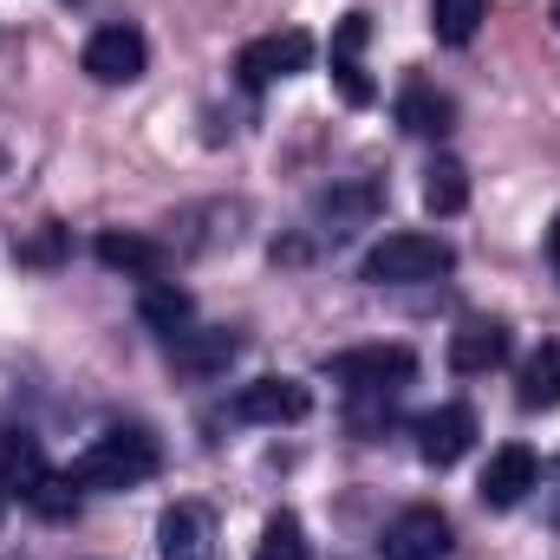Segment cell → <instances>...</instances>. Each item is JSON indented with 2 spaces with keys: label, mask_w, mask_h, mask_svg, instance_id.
I'll return each mask as SVG.
<instances>
[{
  "label": "cell",
  "mask_w": 560,
  "mask_h": 560,
  "mask_svg": "<svg viewBox=\"0 0 560 560\" xmlns=\"http://www.w3.org/2000/svg\"><path fill=\"white\" fill-rule=\"evenodd\" d=\"M385 560H450L456 535H450V515L443 509H405L392 528H385Z\"/></svg>",
  "instance_id": "obj_6"
},
{
  "label": "cell",
  "mask_w": 560,
  "mask_h": 560,
  "mask_svg": "<svg viewBox=\"0 0 560 560\" xmlns=\"http://www.w3.org/2000/svg\"><path fill=\"white\" fill-rule=\"evenodd\" d=\"M313 411V392L300 378H255L235 392V418L242 423H300Z\"/></svg>",
  "instance_id": "obj_10"
},
{
  "label": "cell",
  "mask_w": 560,
  "mask_h": 560,
  "mask_svg": "<svg viewBox=\"0 0 560 560\" xmlns=\"http://www.w3.org/2000/svg\"><path fill=\"white\" fill-rule=\"evenodd\" d=\"M66 248H72L66 229H39L33 242H20V261H26V268H52V261H66Z\"/></svg>",
  "instance_id": "obj_23"
},
{
  "label": "cell",
  "mask_w": 560,
  "mask_h": 560,
  "mask_svg": "<svg viewBox=\"0 0 560 560\" xmlns=\"http://www.w3.org/2000/svg\"><path fill=\"white\" fill-rule=\"evenodd\" d=\"M46 476H52V469H46V450H39L33 430H0V489L26 502Z\"/></svg>",
  "instance_id": "obj_14"
},
{
  "label": "cell",
  "mask_w": 560,
  "mask_h": 560,
  "mask_svg": "<svg viewBox=\"0 0 560 560\" xmlns=\"http://www.w3.org/2000/svg\"><path fill=\"white\" fill-rule=\"evenodd\" d=\"M156 463H163L156 436H143V430H105L92 450H79L72 482L79 489H138V482L156 476Z\"/></svg>",
  "instance_id": "obj_1"
},
{
  "label": "cell",
  "mask_w": 560,
  "mask_h": 560,
  "mask_svg": "<svg viewBox=\"0 0 560 560\" xmlns=\"http://www.w3.org/2000/svg\"><path fill=\"white\" fill-rule=\"evenodd\" d=\"M469 443H476V411H469V405H436L430 418H418V456L430 469L463 463Z\"/></svg>",
  "instance_id": "obj_9"
},
{
  "label": "cell",
  "mask_w": 560,
  "mask_h": 560,
  "mask_svg": "<svg viewBox=\"0 0 560 560\" xmlns=\"http://www.w3.org/2000/svg\"><path fill=\"white\" fill-rule=\"evenodd\" d=\"M522 405H528V411H560V339H548V346L528 359V372H522Z\"/></svg>",
  "instance_id": "obj_19"
},
{
  "label": "cell",
  "mask_w": 560,
  "mask_h": 560,
  "mask_svg": "<svg viewBox=\"0 0 560 560\" xmlns=\"http://www.w3.org/2000/svg\"><path fill=\"white\" fill-rule=\"evenodd\" d=\"M450 268H456V248L436 242V235H418V229L385 235L365 255V280L372 287H411V280H436V275H450Z\"/></svg>",
  "instance_id": "obj_2"
},
{
  "label": "cell",
  "mask_w": 560,
  "mask_h": 560,
  "mask_svg": "<svg viewBox=\"0 0 560 560\" xmlns=\"http://www.w3.org/2000/svg\"><path fill=\"white\" fill-rule=\"evenodd\" d=\"M242 352V339L229 332V326H202V332H176L170 339V359H176V372H196V378H215V372H229V359Z\"/></svg>",
  "instance_id": "obj_13"
},
{
  "label": "cell",
  "mask_w": 560,
  "mask_h": 560,
  "mask_svg": "<svg viewBox=\"0 0 560 560\" xmlns=\"http://www.w3.org/2000/svg\"><path fill=\"white\" fill-rule=\"evenodd\" d=\"M255 560H306V528H300V515H268V528H261V548Z\"/></svg>",
  "instance_id": "obj_22"
},
{
  "label": "cell",
  "mask_w": 560,
  "mask_h": 560,
  "mask_svg": "<svg viewBox=\"0 0 560 560\" xmlns=\"http://www.w3.org/2000/svg\"><path fill=\"white\" fill-rule=\"evenodd\" d=\"M398 125H405L411 138H443V131L456 125V105H450L430 79H411V85L398 92Z\"/></svg>",
  "instance_id": "obj_16"
},
{
  "label": "cell",
  "mask_w": 560,
  "mask_h": 560,
  "mask_svg": "<svg viewBox=\"0 0 560 560\" xmlns=\"http://www.w3.org/2000/svg\"><path fill=\"white\" fill-rule=\"evenodd\" d=\"M528 489H541V456L528 443L495 450L489 469H482V502L489 509H515V502H528Z\"/></svg>",
  "instance_id": "obj_11"
},
{
  "label": "cell",
  "mask_w": 560,
  "mask_h": 560,
  "mask_svg": "<svg viewBox=\"0 0 560 560\" xmlns=\"http://www.w3.org/2000/svg\"><path fill=\"white\" fill-rule=\"evenodd\" d=\"M423 209H430V215H463V209H469V170H463L456 156H436V163L423 170Z\"/></svg>",
  "instance_id": "obj_18"
},
{
  "label": "cell",
  "mask_w": 560,
  "mask_h": 560,
  "mask_svg": "<svg viewBox=\"0 0 560 560\" xmlns=\"http://www.w3.org/2000/svg\"><path fill=\"white\" fill-rule=\"evenodd\" d=\"M378 209H385V189H378L372 176H359V183H332V189L313 202V222H319V235L346 242V235H359Z\"/></svg>",
  "instance_id": "obj_7"
},
{
  "label": "cell",
  "mask_w": 560,
  "mask_h": 560,
  "mask_svg": "<svg viewBox=\"0 0 560 560\" xmlns=\"http://www.w3.org/2000/svg\"><path fill=\"white\" fill-rule=\"evenodd\" d=\"M326 378L346 392H398L418 378V352L411 346H352L326 359Z\"/></svg>",
  "instance_id": "obj_3"
},
{
  "label": "cell",
  "mask_w": 560,
  "mask_h": 560,
  "mask_svg": "<svg viewBox=\"0 0 560 560\" xmlns=\"http://www.w3.org/2000/svg\"><path fill=\"white\" fill-rule=\"evenodd\" d=\"M156 555L163 560H215V515L202 502H170L156 515Z\"/></svg>",
  "instance_id": "obj_8"
},
{
  "label": "cell",
  "mask_w": 560,
  "mask_h": 560,
  "mask_svg": "<svg viewBox=\"0 0 560 560\" xmlns=\"http://www.w3.org/2000/svg\"><path fill=\"white\" fill-rule=\"evenodd\" d=\"M372 39V13H346L332 33V59H359V46Z\"/></svg>",
  "instance_id": "obj_24"
},
{
  "label": "cell",
  "mask_w": 560,
  "mask_h": 560,
  "mask_svg": "<svg viewBox=\"0 0 560 560\" xmlns=\"http://www.w3.org/2000/svg\"><path fill=\"white\" fill-rule=\"evenodd\" d=\"M26 509H33V515H46V522H72V515H79V482H72V469H66V476L52 469V476L26 495Z\"/></svg>",
  "instance_id": "obj_21"
},
{
  "label": "cell",
  "mask_w": 560,
  "mask_h": 560,
  "mask_svg": "<svg viewBox=\"0 0 560 560\" xmlns=\"http://www.w3.org/2000/svg\"><path fill=\"white\" fill-rule=\"evenodd\" d=\"M79 66H85L98 85H131V79H143V66H150V46H143L138 26H98V33L85 39Z\"/></svg>",
  "instance_id": "obj_4"
},
{
  "label": "cell",
  "mask_w": 560,
  "mask_h": 560,
  "mask_svg": "<svg viewBox=\"0 0 560 560\" xmlns=\"http://www.w3.org/2000/svg\"><path fill=\"white\" fill-rule=\"evenodd\" d=\"M0 515H7V489H0Z\"/></svg>",
  "instance_id": "obj_27"
},
{
  "label": "cell",
  "mask_w": 560,
  "mask_h": 560,
  "mask_svg": "<svg viewBox=\"0 0 560 560\" xmlns=\"http://www.w3.org/2000/svg\"><path fill=\"white\" fill-rule=\"evenodd\" d=\"M482 20H489V0H430V26L443 46H469Z\"/></svg>",
  "instance_id": "obj_20"
},
{
  "label": "cell",
  "mask_w": 560,
  "mask_h": 560,
  "mask_svg": "<svg viewBox=\"0 0 560 560\" xmlns=\"http://www.w3.org/2000/svg\"><path fill=\"white\" fill-rule=\"evenodd\" d=\"M306 59H313V39L300 26H287V33H268V39H248L235 52V72H242L248 92H261V85H275L287 72H306Z\"/></svg>",
  "instance_id": "obj_5"
},
{
  "label": "cell",
  "mask_w": 560,
  "mask_h": 560,
  "mask_svg": "<svg viewBox=\"0 0 560 560\" xmlns=\"http://www.w3.org/2000/svg\"><path fill=\"white\" fill-rule=\"evenodd\" d=\"M332 79H339V98L346 105H372V79H365L359 59H332Z\"/></svg>",
  "instance_id": "obj_25"
},
{
  "label": "cell",
  "mask_w": 560,
  "mask_h": 560,
  "mask_svg": "<svg viewBox=\"0 0 560 560\" xmlns=\"http://www.w3.org/2000/svg\"><path fill=\"white\" fill-rule=\"evenodd\" d=\"M548 255H555V268H560V222H555V235H548Z\"/></svg>",
  "instance_id": "obj_26"
},
{
  "label": "cell",
  "mask_w": 560,
  "mask_h": 560,
  "mask_svg": "<svg viewBox=\"0 0 560 560\" xmlns=\"http://www.w3.org/2000/svg\"><path fill=\"white\" fill-rule=\"evenodd\" d=\"M92 255H98L112 275H131V280H163V268H170V242L118 235V229H105V235L92 242Z\"/></svg>",
  "instance_id": "obj_12"
},
{
  "label": "cell",
  "mask_w": 560,
  "mask_h": 560,
  "mask_svg": "<svg viewBox=\"0 0 560 560\" xmlns=\"http://www.w3.org/2000/svg\"><path fill=\"white\" fill-rule=\"evenodd\" d=\"M189 313H196V306H189V293H183L176 280H143V293H138V319L143 326H156V332L176 339V332L189 326Z\"/></svg>",
  "instance_id": "obj_17"
},
{
  "label": "cell",
  "mask_w": 560,
  "mask_h": 560,
  "mask_svg": "<svg viewBox=\"0 0 560 560\" xmlns=\"http://www.w3.org/2000/svg\"><path fill=\"white\" fill-rule=\"evenodd\" d=\"M509 359V332L495 326V319H469L463 332H450V365L463 372V378H476V372H495Z\"/></svg>",
  "instance_id": "obj_15"
},
{
  "label": "cell",
  "mask_w": 560,
  "mask_h": 560,
  "mask_svg": "<svg viewBox=\"0 0 560 560\" xmlns=\"http://www.w3.org/2000/svg\"><path fill=\"white\" fill-rule=\"evenodd\" d=\"M555 26H560V0H555Z\"/></svg>",
  "instance_id": "obj_28"
}]
</instances>
